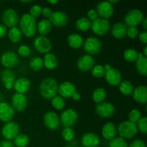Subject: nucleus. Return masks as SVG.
Masks as SVG:
<instances>
[{"label": "nucleus", "mask_w": 147, "mask_h": 147, "mask_svg": "<svg viewBox=\"0 0 147 147\" xmlns=\"http://www.w3.org/2000/svg\"><path fill=\"white\" fill-rule=\"evenodd\" d=\"M1 20H2L3 24L6 27L12 28L14 27H17V24L20 21V17L17 11L12 8L6 9L3 11L1 14Z\"/></svg>", "instance_id": "5"}, {"label": "nucleus", "mask_w": 147, "mask_h": 147, "mask_svg": "<svg viewBox=\"0 0 147 147\" xmlns=\"http://www.w3.org/2000/svg\"><path fill=\"white\" fill-rule=\"evenodd\" d=\"M50 22H51L52 25H54L55 27H61L66 25L68 22V17L67 15L62 11H53V14L49 19Z\"/></svg>", "instance_id": "21"}, {"label": "nucleus", "mask_w": 147, "mask_h": 147, "mask_svg": "<svg viewBox=\"0 0 147 147\" xmlns=\"http://www.w3.org/2000/svg\"><path fill=\"white\" fill-rule=\"evenodd\" d=\"M83 50L87 53L88 55H97L99 53L101 49V42L98 37H88L83 45Z\"/></svg>", "instance_id": "8"}, {"label": "nucleus", "mask_w": 147, "mask_h": 147, "mask_svg": "<svg viewBox=\"0 0 147 147\" xmlns=\"http://www.w3.org/2000/svg\"><path fill=\"white\" fill-rule=\"evenodd\" d=\"M27 102H28V100L25 94L16 93L11 96V107L14 111H17L18 112H22L25 111L27 106Z\"/></svg>", "instance_id": "13"}, {"label": "nucleus", "mask_w": 147, "mask_h": 147, "mask_svg": "<svg viewBox=\"0 0 147 147\" xmlns=\"http://www.w3.org/2000/svg\"><path fill=\"white\" fill-rule=\"evenodd\" d=\"M1 64L7 69H11L19 63V56L13 51H7L1 55Z\"/></svg>", "instance_id": "14"}, {"label": "nucleus", "mask_w": 147, "mask_h": 147, "mask_svg": "<svg viewBox=\"0 0 147 147\" xmlns=\"http://www.w3.org/2000/svg\"><path fill=\"white\" fill-rule=\"evenodd\" d=\"M43 123L45 126L50 130H57L60 126V117L55 112L48 111L44 115Z\"/></svg>", "instance_id": "12"}, {"label": "nucleus", "mask_w": 147, "mask_h": 147, "mask_svg": "<svg viewBox=\"0 0 147 147\" xmlns=\"http://www.w3.org/2000/svg\"><path fill=\"white\" fill-rule=\"evenodd\" d=\"M136 67L138 73L143 76L147 75V58L142 53H139L137 60H136Z\"/></svg>", "instance_id": "27"}, {"label": "nucleus", "mask_w": 147, "mask_h": 147, "mask_svg": "<svg viewBox=\"0 0 147 147\" xmlns=\"http://www.w3.org/2000/svg\"><path fill=\"white\" fill-rule=\"evenodd\" d=\"M142 118V113L139 109H132L129 113L128 116V119H129V121L132 122V123H136L139 121V119Z\"/></svg>", "instance_id": "42"}, {"label": "nucleus", "mask_w": 147, "mask_h": 147, "mask_svg": "<svg viewBox=\"0 0 147 147\" xmlns=\"http://www.w3.org/2000/svg\"><path fill=\"white\" fill-rule=\"evenodd\" d=\"M109 1L111 4H112V5H113L114 4H116V3L119 2L118 0H110V1Z\"/></svg>", "instance_id": "57"}, {"label": "nucleus", "mask_w": 147, "mask_h": 147, "mask_svg": "<svg viewBox=\"0 0 147 147\" xmlns=\"http://www.w3.org/2000/svg\"><path fill=\"white\" fill-rule=\"evenodd\" d=\"M102 136L106 140L111 141L116 137L117 134V128L116 125L112 122H107L103 125L101 130Z\"/></svg>", "instance_id": "25"}, {"label": "nucleus", "mask_w": 147, "mask_h": 147, "mask_svg": "<svg viewBox=\"0 0 147 147\" xmlns=\"http://www.w3.org/2000/svg\"><path fill=\"white\" fill-rule=\"evenodd\" d=\"M1 83L7 90H11L15 82V73L11 69H4L0 74Z\"/></svg>", "instance_id": "19"}, {"label": "nucleus", "mask_w": 147, "mask_h": 147, "mask_svg": "<svg viewBox=\"0 0 147 147\" xmlns=\"http://www.w3.org/2000/svg\"><path fill=\"white\" fill-rule=\"evenodd\" d=\"M139 39L140 42H142L144 44H146L147 43V32L146 31H142L139 34Z\"/></svg>", "instance_id": "50"}, {"label": "nucleus", "mask_w": 147, "mask_h": 147, "mask_svg": "<svg viewBox=\"0 0 147 147\" xmlns=\"http://www.w3.org/2000/svg\"><path fill=\"white\" fill-rule=\"evenodd\" d=\"M139 53H138L137 50H135V49L129 48L125 50L124 53H123V58L127 62L134 63L137 60Z\"/></svg>", "instance_id": "35"}, {"label": "nucleus", "mask_w": 147, "mask_h": 147, "mask_svg": "<svg viewBox=\"0 0 147 147\" xmlns=\"http://www.w3.org/2000/svg\"><path fill=\"white\" fill-rule=\"evenodd\" d=\"M51 103L53 107L57 111L63 110L65 106V101L64 98L60 96H55L51 99Z\"/></svg>", "instance_id": "37"}, {"label": "nucleus", "mask_w": 147, "mask_h": 147, "mask_svg": "<svg viewBox=\"0 0 147 147\" xmlns=\"http://www.w3.org/2000/svg\"><path fill=\"white\" fill-rule=\"evenodd\" d=\"M20 126L15 121H9L5 123L1 129V135L8 141L14 140L20 134Z\"/></svg>", "instance_id": "6"}, {"label": "nucleus", "mask_w": 147, "mask_h": 147, "mask_svg": "<svg viewBox=\"0 0 147 147\" xmlns=\"http://www.w3.org/2000/svg\"><path fill=\"white\" fill-rule=\"evenodd\" d=\"M96 11L98 14V17L108 20L113 14L114 8L113 5L111 4L108 1H100L96 6Z\"/></svg>", "instance_id": "15"}, {"label": "nucleus", "mask_w": 147, "mask_h": 147, "mask_svg": "<svg viewBox=\"0 0 147 147\" xmlns=\"http://www.w3.org/2000/svg\"><path fill=\"white\" fill-rule=\"evenodd\" d=\"M106 96H107L106 90L103 88H98L93 91L92 98H93V101L98 104V103L103 102V100L106 99Z\"/></svg>", "instance_id": "34"}, {"label": "nucleus", "mask_w": 147, "mask_h": 147, "mask_svg": "<svg viewBox=\"0 0 147 147\" xmlns=\"http://www.w3.org/2000/svg\"><path fill=\"white\" fill-rule=\"evenodd\" d=\"M109 147H129V144L125 139L119 137H115L109 142Z\"/></svg>", "instance_id": "39"}, {"label": "nucleus", "mask_w": 147, "mask_h": 147, "mask_svg": "<svg viewBox=\"0 0 147 147\" xmlns=\"http://www.w3.org/2000/svg\"><path fill=\"white\" fill-rule=\"evenodd\" d=\"M31 87V82L27 78L22 77L15 80L13 88L18 93L24 94L29 91Z\"/></svg>", "instance_id": "23"}, {"label": "nucleus", "mask_w": 147, "mask_h": 147, "mask_svg": "<svg viewBox=\"0 0 147 147\" xmlns=\"http://www.w3.org/2000/svg\"><path fill=\"white\" fill-rule=\"evenodd\" d=\"M91 73L93 77L96 78H100L104 77L106 70H105L104 67L101 65H96L92 68Z\"/></svg>", "instance_id": "40"}, {"label": "nucleus", "mask_w": 147, "mask_h": 147, "mask_svg": "<svg viewBox=\"0 0 147 147\" xmlns=\"http://www.w3.org/2000/svg\"><path fill=\"white\" fill-rule=\"evenodd\" d=\"M91 22L87 17H80L76 22V27L78 30L82 32H86L90 28Z\"/></svg>", "instance_id": "33"}, {"label": "nucleus", "mask_w": 147, "mask_h": 147, "mask_svg": "<svg viewBox=\"0 0 147 147\" xmlns=\"http://www.w3.org/2000/svg\"><path fill=\"white\" fill-rule=\"evenodd\" d=\"M37 24L35 18L30 14H24L19 21V29L24 37L31 38L37 32Z\"/></svg>", "instance_id": "1"}, {"label": "nucleus", "mask_w": 147, "mask_h": 147, "mask_svg": "<svg viewBox=\"0 0 147 147\" xmlns=\"http://www.w3.org/2000/svg\"><path fill=\"white\" fill-rule=\"evenodd\" d=\"M78 119V113L73 109H67L62 112L60 121L64 128H72Z\"/></svg>", "instance_id": "7"}, {"label": "nucleus", "mask_w": 147, "mask_h": 147, "mask_svg": "<svg viewBox=\"0 0 147 147\" xmlns=\"http://www.w3.org/2000/svg\"><path fill=\"white\" fill-rule=\"evenodd\" d=\"M52 24L48 19H42L37 24V32L40 35L45 36L51 31Z\"/></svg>", "instance_id": "30"}, {"label": "nucleus", "mask_w": 147, "mask_h": 147, "mask_svg": "<svg viewBox=\"0 0 147 147\" xmlns=\"http://www.w3.org/2000/svg\"><path fill=\"white\" fill-rule=\"evenodd\" d=\"M133 98L135 101L142 104H146L147 102V88L144 85L139 86L134 89Z\"/></svg>", "instance_id": "24"}, {"label": "nucleus", "mask_w": 147, "mask_h": 147, "mask_svg": "<svg viewBox=\"0 0 147 147\" xmlns=\"http://www.w3.org/2000/svg\"><path fill=\"white\" fill-rule=\"evenodd\" d=\"M30 139L28 136L23 134H20L15 139H14V145L17 147H26L29 144Z\"/></svg>", "instance_id": "36"}, {"label": "nucleus", "mask_w": 147, "mask_h": 147, "mask_svg": "<svg viewBox=\"0 0 147 147\" xmlns=\"http://www.w3.org/2000/svg\"><path fill=\"white\" fill-rule=\"evenodd\" d=\"M139 32L136 27H127L126 35L131 39H135L139 36Z\"/></svg>", "instance_id": "46"}, {"label": "nucleus", "mask_w": 147, "mask_h": 147, "mask_svg": "<svg viewBox=\"0 0 147 147\" xmlns=\"http://www.w3.org/2000/svg\"><path fill=\"white\" fill-rule=\"evenodd\" d=\"M7 28L3 24H0V38H2L7 34Z\"/></svg>", "instance_id": "52"}, {"label": "nucleus", "mask_w": 147, "mask_h": 147, "mask_svg": "<svg viewBox=\"0 0 147 147\" xmlns=\"http://www.w3.org/2000/svg\"><path fill=\"white\" fill-rule=\"evenodd\" d=\"M104 77L106 81L112 86H119L122 80L121 73L115 67H111L110 70L106 71Z\"/></svg>", "instance_id": "18"}, {"label": "nucleus", "mask_w": 147, "mask_h": 147, "mask_svg": "<svg viewBox=\"0 0 147 147\" xmlns=\"http://www.w3.org/2000/svg\"><path fill=\"white\" fill-rule=\"evenodd\" d=\"M14 116V110L9 103L0 102V121L4 123L11 121Z\"/></svg>", "instance_id": "16"}, {"label": "nucleus", "mask_w": 147, "mask_h": 147, "mask_svg": "<svg viewBox=\"0 0 147 147\" xmlns=\"http://www.w3.org/2000/svg\"><path fill=\"white\" fill-rule=\"evenodd\" d=\"M142 26H143L144 30L145 31H146V30H147V18L146 17H144V20H142Z\"/></svg>", "instance_id": "54"}, {"label": "nucleus", "mask_w": 147, "mask_h": 147, "mask_svg": "<svg viewBox=\"0 0 147 147\" xmlns=\"http://www.w3.org/2000/svg\"><path fill=\"white\" fill-rule=\"evenodd\" d=\"M92 31L95 34L103 36L109 31L111 28L110 22L108 20L98 17L94 21L91 22L90 25Z\"/></svg>", "instance_id": "9"}, {"label": "nucleus", "mask_w": 147, "mask_h": 147, "mask_svg": "<svg viewBox=\"0 0 147 147\" xmlns=\"http://www.w3.org/2000/svg\"><path fill=\"white\" fill-rule=\"evenodd\" d=\"M95 65V60L90 55H83L80 56L77 61V67L80 70L88 72L92 70Z\"/></svg>", "instance_id": "17"}, {"label": "nucleus", "mask_w": 147, "mask_h": 147, "mask_svg": "<svg viewBox=\"0 0 147 147\" xmlns=\"http://www.w3.org/2000/svg\"><path fill=\"white\" fill-rule=\"evenodd\" d=\"M144 14L138 9H133L128 11L125 15L124 24L128 27H136L142 23L144 20Z\"/></svg>", "instance_id": "4"}, {"label": "nucleus", "mask_w": 147, "mask_h": 147, "mask_svg": "<svg viewBox=\"0 0 147 147\" xmlns=\"http://www.w3.org/2000/svg\"><path fill=\"white\" fill-rule=\"evenodd\" d=\"M127 26L122 22L115 23L111 28V34L116 39H122L126 36Z\"/></svg>", "instance_id": "26"}, {"label": "nucleus", "mask_w": 147, "mask_h": 147, "mask_svg": "<svg viewBox=\"0 0 147 147\" xmlns=\"http://www.w3.org/2000/svg\"><path fill=\"white\" fill-rule=\"evenodd\" d=\"M30 66L31 69L34 71H39L41 70L44 67L42 58L40 57H34L31 59L30 62Z\"/></svg>", "instance_id": "38"}, {"label": "nucleus", "mask_w": 147, "mask_h": 147, "mask_svg": "<svg viewBox=\"0 0 147 147\" xmlns=\"http://www.w3.org/2000/svg\"><path fill=\"white\" fill-rule=\"evenodd\" d=\"M7 35H8V38L9 39L11 42L17 43L21 40L22 34L19 27H14L9 29V32H7Z\"/></svg>", "instance_id": "32"}, {"label": "nucleus", "mask_w": 147, "mask_h": 147, "mask_svg": "<svg viewBox=\"0 0 147 147\" xmlns=\"http://www.w3.org/2000/svg\"><path fill=\"white\" fill-rule=\"evenodd\" d=\"M47 2L50 4H56L59 2V1L58 0H54V1H51V0H50V1H47Z\"/></svg>", "instance_id": "56"}, {"label": "nucleus", "mask_w": 147, "mask_h": 147, "mask_svg": "<svg viewBox=\"0 0 147 147\" xmlns=\"http://www.w3.org/2000/svg\"><path fill=\"white\" fill-rule=\"evenodd\" d=\"M62 137L66 142H71L75 137V132L73 128H64L62 131Z\"/></svg>", "instance_id": "41"}, {"label": "nucleus", "mask_w": 147, "mask_h": 147, "mask_svg": "<svg viewBox=\"0 0 147 147\" xmlns=\"http://www.w3.org/2000/svg\"><path fill=\"white\" fill-rule=\"evenodd\" d=\"M138 128L136 123H132L129 121H125L119 125L117 132H119V137L125 139H130L134 137L138 133Z\"/></svg>", "instance_id": "3"}, {"label": "nucleus", "mask_w": 147, "mask_h": 147, "mask_svg": "<svg viewBox=\"0 0 147 147\" xmlns=\"http://www.w3.org/2000/svg\"><path fill=\"white\" fill-rule=\"evenodd\" d=\"M18 54L22 57H28L31 54V49L27 45H22L18 47Z\"/></svg>", "instance_id": "45"}, {"label": "nucleus", "mask_w": 147, "mask_h": 147, "mask_svg": "<svg viewBox=\"0 0 147 147\" xmlns=\"http://www.w3.org/2000/svg\"><path fill=\"white\" fill-rule=\"evenodd\" d=\"M119 91L124 96H130L133 93L134 87L131 82L127 80H121V82L119 83Z\"/></svg>", "instance_id": "31"}, {"label": "nucleus", "mask_w": 147, "mask_h": 147, "mask_svg": "<svg viewBox=\"0 0 147 147\" xmlns=\"http://www.w3.org/2000/svg\"><path fill=\"white\" fill-rule=\"evenodd\" d=\"M33 46L37 52L45 54L50 53L53 47L51 40L43 35H39L35 37L33 41Z\"/></svg>", "instance_id": "10"}, {"label": "nucleus", "mask_w": 147, "mask_h": 147, "mask_svg": "<svg viewBox=\"0 0 147 147\" xmlns=\"http://www.w3.org/2000/svg\"><path fill=\"white\" fill-rule=\"evenodd\" d=\"M96 112L98 116L103 119L111 118L114 115L116 109L110 102H101L96 106Z\"/></svg>", "instance_id": "11"}, {"label": "nucleus", "mask_w": 147, "mask_h": 147, "mask_svg": "<svg viewBox=\"0 0 147 147\" xmlns=\"http://www.w3.org/2000/svg\"><path fill=\"white\" fill-rule=\"evenodd\" d=\"M64 147H73V146H64Z\"/></svg>", "instance_id": "60"}, {"label": "nucleus", "mask_w": 147, "mask_h": 147, "mask_svg": "<svg viewBox=\"0 0 147 147\" xmlns=\"http://www.w3.org/2000/svg\"><path fill=\"white\" fill-rule=\"evenodd\" d=\"M75 92H76V86L70 82L65 81L58 85L57 93L63 98H70Z\"/></svg>", "instance_id": "20"}, {"label": "nucleus", "mask_w": 147, "mask_h": 147, "mask_svg": "<svg viewBox=\"0 0 147 147\" xmlns=\"http://www.w3.org/2000/svg\"><path fill=\"white\" fill-rule=\"evenodd\" d=\"M42 7L39 4H34L32 7L30 8V13L29 14L32 16L34 18H37L38 17H40L42 14Z\"/></svg>", "instance_id": "44"}, {"label": "nucleus", "mask_w": 147, "mask_h": 147, "mask_svg": "<svg viewBox=\"0 0 147 147\" xmlns=\"http://www.w3.org/2000/svg\"><path fill=\"white\" fill-rule=\"evenodd\" d=\"M0 147H14V144L11 141L2 140L0 142Z\"/></svg>", "instance_id": "51"}, {"label": "nucleus", "mask_w": 147, "mask_h": 147, "mask_svg": "<svg viewBox=\"0 0 147 147\" xmlns=\"http://www.w3.org/2000/svg\"><path fill=\"white\" fill-rule=\"evenodd\" d=\"M71 98L73 99V100H76V101H77V100H79L80 99V93H78L77 91L75 92V93L73 94V96H72Z\"/></svg>", "instance_id": "53"}, {"label": "nucleus", "mask_w": 147, "mask_h": 147, "mask_svg": "<svg viewBox=\"0 0 147 147\" xmlns=\"http://www.w3.org/2000/svg\"><path fill=\"white\" fill-rule=\"evenodd\" d=\"M53 11L52 10V9L49 8V7H45V8H42V14L45 17V19H50V17L53 14Z\"/></svg>", "instance_id": "49"}, {"label": "nucleus", "mask_w": 147, "mask_h": 147, "mask_svg": "<svg viewBox=\"0 0 147 147\" xmlns=\"http://www.w3.org/2000/svg\"><path fill=\"white\" fill-rule=\"evenodd\" d=\"M58 83L57 81L53 78H44L40 83L39 90L42 98L45 99L50 100L57 96Z\"/></svg>", "instance_id": "2"}, {"label": "nucleus", "mask_w": 147, "mask_h": 147, "mask_svg": "<svg viewBox=\"0 0 147 147\" xmlns=\"http://www.w3.org/2000/svg\"><path fill=\"white\" fill-rule=\"evenodd\" d=\"M129 147H146V145L144 141L141 139H136L129 145Z\"/></svg>", "instance_id": "48"}, {"label": "nucleus", "mask_w": 147, "mask_h": 147, "mask_svg": "<svg viewBox=\"0 0 147 147\" xmlns=\"http://www.w3.org/2000/svg\"><path fill=\"white\" fill-rule=\"evenodd\" d=\"M136 126H137L138 130L142 131V133H143L144 134H146L147 132V118L146 116L141 118L139 121L136 123Z\"/></svg>", "instance_id": "43"}, {"label": "nucleus", "mask_w": 147, "mask_h": 147, "mask_svg": "<svg viewBox=\"0 0 147 147\" xmlns=\"http://www.w3.org/2000/svg\"><path fill=\"white\" fill-rule=\"evenodd\" d=\"M103 67H104V69H105V70H106V71L110 70V69L112 67L111 66V65H109V64H106L104 66H103Z\"/></svg>", "instance_id": "55"}, {"label": "nucleus", "mask_w": 147, "mask_h": 147, "mask_svg": "<svg viewBox=\"0 0 147 147\" xmlns=\"http://www.w3.org/2000/svg\"><path fill=\"white\" fill-rule=\"evenodd\" d=\"M87 18L90 20V22H93L96 20V19L98 18V14L97 11L96 9H90L88 11L87 13Z\"/></svg>", "instance_id": "47"}, {"label": "nucleus", "mask_w": 147, "mask_h": 147, "mask_svg": "<svg viewBox=\"0 0 147 147\" xmlns=\"http://www.w3.org/2000/svg\"><path fill=\"white\" fill-rule=\"evenodd\" d=\"M145 57H147V46H145L144 48V53H142Z\"/></svg>", "instance_id": "58"}, {"label": "nucleus", "mask_w": 147, "mask_h": 147, "mask_svg": "<svg viewBox=\"0 0 147 147\" xmlns=\"http://www.w3.org/2000/svg\"><path fill=\"white\" fill-rule=\"evenodd\" d=\"M81 143L84 147H97L100 143V138L93 132H87L82 136Z\"/></svg>", "instance_id": "22"}, {"label": "nucleus", "mask_w": 147, "mask_h": 147, "mask_svg": "<svg viewBox=\"0 0 147 147\" xmlns=\"http://www.w3.org/2000/svg\"><path fill=\"white\" fill-rule=\"evenodd\" d=\"M43 60L44 66L48 70H54L57 67L58 61L57 57L53 53H48L45 55Z\"/></svg>", "instance_id": "29"}, {"label": "nucleus", "mask_w": 147, "mask_h": 147, "mask_svg": "<svg viewBox=\"0 0 147 147\" xmlns=\"http://www.w3.org/2000/svg\"><path fill=\"white\" fill-rule=\"evenodd\" d=\"M83 38L78 33H72L67 37V43L69 46L73 49H78L83 45Z\"/></svg>", "instance_id": "28"}, {"label": "nucleus", "mask_w": 147, "mask_h": 147, "mask_svg": "<svg viewBox=\"0 0 147 147\" xmlns=\"http://www.w3.org/2000/svg\"><path fill=\"white\" fill-rule=\"evenodd\" d=\"M22 3H32V1H22Z\"/></svg>", "instance_id": "59"}]
</instances>
